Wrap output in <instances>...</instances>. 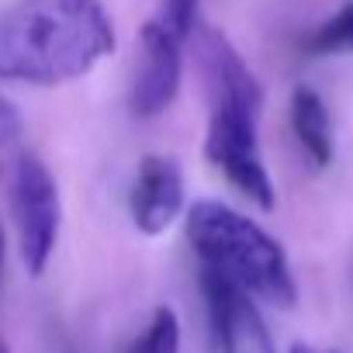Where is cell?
<instances>
[{
  "mask_svg": "<svg viewBox=\"0 0 353 353\" xmlns=\"http://www.w3.org/2000/svg\"><path fill=\"white\" fill-rule=\"evenodd\" d=\"M128 215H132V225L149 239L163 236L176 219L188 215L184 170L173 156H163V152L142 156L132 191H128Z\"/></svg>",
  "mask_w": 353,
  "mask_h": 353,
  "instance_id": "cell-6",
  "label": "cell"
},
{
  "mask_svg": "<svg viewBox=\"0 0 353 353\" xmlns=\"http://www.w3.org/2000/svg\"><path fill=\"white\" fill-rule=\"evenodd\" d=\"M301 52L312 59H329V56H353V0L339 4L319 28H312L301 39Z\"/></svg>",
  "mask_w": 353,
  "mask_h": 353,
  "instance_id": "cell-10",
  "label": "cell"
},
{
  "mask_svg": "<svg viewBox=\"0 0 353 353\" xmlns=\"http://www.w3.org/2000/svg\"><path fill=\"white\" fill-rule=\"evenodd\" d=\"M184 83V42L156 18L139 28V56L128 90V108L135 118L149 121L173 108Z\"/></svg>",
  "mask_w": 353,
  "mask_h": 353,
  "instance_id": "cell-5",
  "label": "cell"
},
{
  "mask_svg": "<svg viewBox=\"0 0 353 353\" xmlns=\"http://www.w3.org/2000/svg\"><path fill=\"white\" fill-rule=\"evenodd\" d=\"M21 128H25V121H21L18 108H14L8 97H0V152H4L8 145H14V142H18Z\"/></svg>",
  "mask_w": 353,
  "mask_h": 353,
  "instance_id": "cell-13",
  "label": "cell"
},
{
  "mask_svg": "<svg viewBox=\"0 0 353 353\" xmlns=\"http://www.w3.org/2000/svg\"><path fill=\"white\" fill-rule=\"evenodd\" d=\"M198 4L201 0H163V14L156 21L166 25L181 42H188L198 32Z\"/></svg>",
  "mask_w": 353,
  "mask_h": 353,
  "instance_id": "cell-12",
  "label": "cell"
},
{
  "mask_svg": "<svg viewBox=\"0 0 353 353\" xmlns=\"http://www.w3.org/2000/svg\"><path fill=\"white\" fill-rule=\"evenodd\" d=\"M288 114H291V132H294L301 152L308 156V163L319 166V170L329 166L332 152H336V142H332V118H329V108H325L322 94L305 87V83L294 87Z\"/></svg>",
  "mask_w": 353,
  "mask_h": 353,
  "instance_id": "cell-9",
  "label": "cell"
},
{
  "mask_svg": "<svg viewBox=\"0 0 353 353\" xmlns=\"http://www.w3.org/2000/svg\"><path fill=\"white\" fill-rule=\"evenodd\" d=\"M0 353H11V350H8V343H4V339H0Z\"/></svg>",
  "mask_w": 353,
  "mask_h": 353,
  "instance_id": "cell-16",
  "label": "cell"
},
{
  "mask_svg": "<svg viewBox=\"0 0 353 353\" xmlns=\"http://www.w3.org/2000/svg\"><path fill=\"white\" fill-rule=\"evenodd\" d=\"M184 346V332H181V315L170 305H156L145 319V325L139 329V336L132 339L128 353H181Z\"/></svg>",
  "mask_w": 353,
  "mask_h": 353,
  "instance_id": "cell-11",
  "label": "cell"
},
{
  "mask_svg": "<svg viewBox=\"0 0 353 353\" xmlns=\"http://www.w3.org/2000/svg\"><path fill=\"white\" fill-rule=\"evenodd\" d=\"M11 219L18 253L32 277H42L56 256L63 232V198L52 170L35 152H18L11 170Z\"/></svg>",
  "mask_w": 353,
  "mask_h": 353,
  "instance_id": "cell-4",
  "label": "cell"
},
{
  "mask_svg": "<svg viewBox=\"0 0 353 353\" xmlns=\"http://www.w3.org/2000/svg\"><path fill=\"white\" fill-rule=\"evenodd\" d=\"M114 21L101 0H14L0 11V80L63 87L114 52Z\"/></svg>",
  "mask_w": 353,
  "mask_h": 353,
  "instance_id": "cell-1",
  "label": "cell"
},
{
  "mask_svg": "<svg viewBox=\"0 0 353 353\" xmlns=\"http://www.w3.org/2000/svg\"><path fill=\"white\" fill-rule=\"evenodd\" d=\"M201 291L208 301L215 353H277L270 343L267 322L260 315V305L250 294H243L208 274H201Z\"/></svg>",
  "mask_w": 353,
  "mask_h": 353,
  "instance_id": "cell-8",
  "label": "cell"
},
{
  "mask_svg": "<svg viewBox=\"0 0 353 353\" xmlns=\"http://www.w3.org/2000/svg\"><path fill=\"white\" fill-rule=\"evenodd\" d=\"M194 39V56L205 77L208 104H243L253 111H263V87L250 63L239 56V49L212 25H198Z\"/></svg>",
  "mask_w": 353,
  "mask_h": 353,
  "instance_id": "cell-7",
  "label": "cell"
},
{
  "mask_svg": "<svg viewBox=\"0 0 353 353\" xmlns=\"http://www.w3.org/2000/svg\"><path fill=\"white\" fill-rule=\"evenodd\" d=\"M291 353H322V350H315V346H305V343H298V346H291Z\"/></svg>",
  "mask_w": 353,
  "mask_h": 353,
  "instance_id": "cell-14",
  "label": "cell"
},
{
  "mask_svg": "<svg viewBox=\"0 0 353 353\" xmlns=\"http://www.w3.org/2000/svg\"><path fill=\"white\" fill-rule=\"evenodd\" d=\"M184 222L201 274L250 294L256 305L294 308L298 281L291 260L281 239L270 236L256 219L222 201H194Z\"/></svg>",
  "mask_w": 353,
  "mask_h": 353,
  "instance_id": "cell-2",
  "label": "cell"
},
{
  "mask_svg": "<svg viewBox=\"0 0 353 353\" xmlns=\"http://www.w3.org/2000/svg\"><path fill=\"white\" fill-rule=\"evenodd\" d=\"M260 114L243 104H208V128H205V159L225 184L253 201L260 212L277 208V188L267 170L260 149Z\"/></svg>",
  "mask_w": 353,
  "mask_h": 353,
  "instance_id": "cell-3",
  "label": "cell"
},
{
  "mask_svg": "<svg viewBox=\"0 0 353 353\" xmlns=\"http://www.w3.org/2000/svg\"><path fill=\"white\" fill-rule=\"evenodd\" d=\"M0 270H4V229H0Z\"/></svg>",
  "mask_w": 353,
  "mask_h": 353,
  "instance_id": "cell-15",
  "label": "cell"
}]
</instances>
